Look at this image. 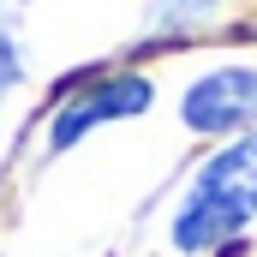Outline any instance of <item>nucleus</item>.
Here are the masks:
<instances>
[{
	"mask_svg": "<svg viewBox=\"0 0 257 257\" xmlns=\"http://www.w3.org/2000/svg\"><path fill=\"white\" fill-rule=\"evenodd\" d=\"M257 215V138H239L227 150H215L192 180L186 209L174 215V245L180 251H209L221 239H233Z\"/></svg>",
	"mask_w": 257,
	"mask_h": 257,
	"instance_id": "obj_1",
	"label": "nucleus"
},
{
	"mask_svg": "<svg viewBox=\"0 0 257 257\" xmlns=\"http://www.w3.org/2000/svg\"><path fill=\"white\" fill-rule=\"evenodd\" d=\"M180 120L192 132H239L257 126V72L245 66H221L209 78H197L180 102Z\"/></svg>",
	"mask_w": 257,
	"mask_h": 257,
	"instance_id": "obj_2",
	"label": "nucleus"
},
{
	"mask_svg": "<svg viewBox=\"0 0 257 257\" xmlns=\"http://www.w3.org/2000/svg\"><path fill=\"white\" fill-rule=\"evenodd\" d=\"M144 108H150V78H132V72H126V78H102V84L78 90L60 114H54L48 144H54V150H72L90 126H102V120H126V114H144Z\"/></svg>",
	"mask_w": 257,
	"mask_h": 257,
	"instance_id": "obj_3",
	"label": "nucleus"
}]
</instances>
